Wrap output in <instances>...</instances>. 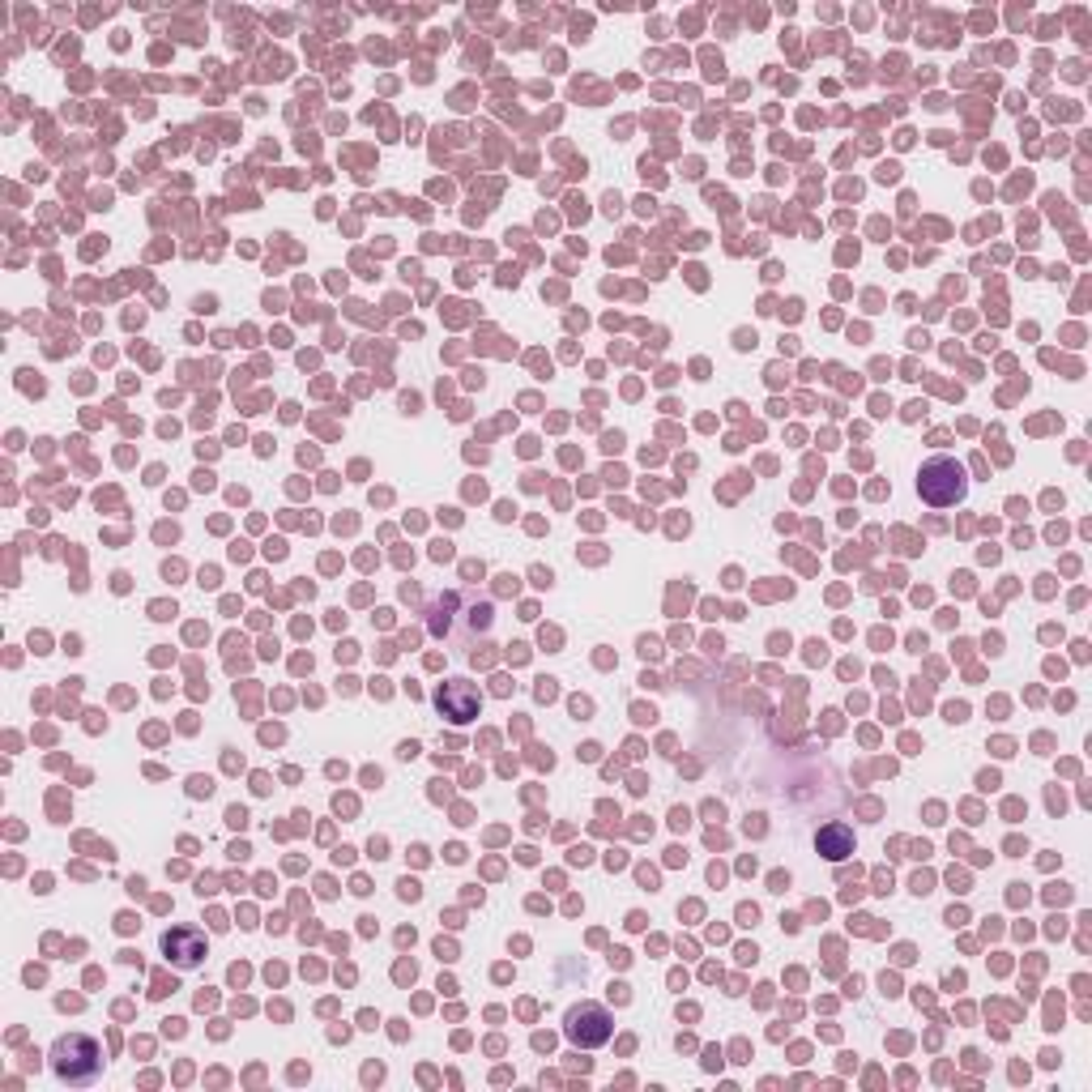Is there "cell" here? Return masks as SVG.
Returning <instances> with one entry per match:
<instances>
[{"label": "cell", "instance_id": "cell-4", "mask_svg": "<svg viewBox=\"0 0 1092 1092\" xmlns=\"http://www.w3.org/2000/svg\"><path fill=\"white\" fill-rule=\"evenodd\" d=\"M440 708H445L453 721H466V717H474V695H462V683H449V687H440Z\"/></svg>", "mask_w": 1092, "mask_h": 1092}, {"label": "cell", "instance_id": "cell-1", "mask_svg": "<svg viewBox=\"0 0 1092 1092\" xmlns=\"http://www.w3.org/2000/svg\"><path fill=\"white\" fill-rule=\"evenodd\" d=\"M52 1071H56L65 1084H94V1080L103 1075V1050H99V1041L86 1037V1033L60 1037L56 1050H52Z\"/></svg>", "mask_w": 1092, "mask_h": 1092}, {"label": "cell", "instance_id": "cell-2", "mask_svg": "<svg viewBox=\"0 0 1092 1092\" xmlns=\"http://www.w3.org/2000/svg\"><path fill=\"white\" fill-rule=\"evenodd\" d=\"M917 491H922L926 504L947 509V504H956L964 496V474L952 457H935V462H926L922 474H917Z\"/></svg>", "mask_w": 1092, "mask_h": 1092}, {"label": "cell", "instance_id": "cell-5", "mask_svg": "<svg viewBox=\"0 0 1092 1092\" xmlns=\"http://www.w3.org/2000/svg\"><path fill=\"white\" fill-rule=\"evenodd\" d=\"M819 849H828V858H845L849 832H845V828H828L824 836H819Z\"/></svg>", "mask_w": 1092, "mask_h": 1092}, {"label": "cell", "instance_id": "cell-6", "mask_svg": "<svg viewBox=\"0 0 1092 1092\" xmlns=\"http://www.w3.org/2000/svg\"><path fill=\"white\" fill-rule=\"evenodd\" d=\"M171 939V935H167ZM176 943H180V964H197L201 960V943H197V935H176Z\"/></svg>", "mask_w": 1092, "mask_h": 1092}, {"label": "cell", "instance_id": "cell-3", "mask_svg": "<svg viewBox=\"0 0 1092 1092\" xmlns=\"http://www.w3.org/2000/svg\"><path fill=\"white\" fill-rule=\"evenodd\" d=\"M567 1037H572L576 1046H602V1041H610V1011L597 1003L572 1007L567 1011Z\"/></svg>", "mask_w": 1092, "mask_h": 1092}]
</instances>
